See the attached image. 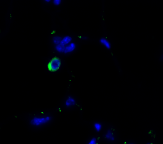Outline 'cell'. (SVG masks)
Masks as SVG:
<instances>
[{
  "label": "cell",
  "instance_id": "obj_1",
  "mask_svg": "<svg viewBox=\"0 0 163 144\" xmlns=\"http://www.w3.org/2000/svg\"><path fill=\"white\" fill-rule=\"evenodd\" d=\"M51 117L46 116L45 117H35L32 118L30 121L31 125L35 126H39L45 124L51 120Z\"/></svg>",
  "mask_w": 163,
  "mask_h": 144
},
{
  "label": "cell",
  "instance_id": "obj_2",
  "mask_svg": "<svg viewBox=\"0 0 163 144\" xmlns=\"http://www.w3.org/2000/svg\"><path fill=\"white\" fill-rule=\"evenodd\" d=\"M61 65V60L56 57L53 58L49 63V70L51 72H55L59 70Z\"/></svg>",
  "mask_w": 163,
  "mask_h": 144
},
{
  "label": "cell",
  "instance_id": "obj_3",
  "mask_svg": "<svg viewBox=\"0 0 163 144\" xmlns=\"http://www.w3.org/2000/svg\"><path fill=\"white\" fill-rule=\"evenodd\" d=\"M76 46L75 43L71 42L70 44H68L67 45L65 46V50H64V53L68 54L72 52L75 50L76 49Z\"/></svg>",
  "mask_w": 163,
  "mask_h": 144
},
{
  "label": "cell",
  "instance_id": "obj_4",
  "mask_svg": "<svg viewBox=\"0 0 163 144\" xmlns=\"http://www.w3.org/2000/svg\"><path fill=\"white\" fill-rule=\"evenodd\" d=\"M71 41H72V37L70 36H67L62 38L60 44L65 46L68 44H70L71 42Z\"/></svg>",
  "mask_w": 163,
  "mask_h": 144
},
{
  "label": "cell",
  "instance_id": "obj_5",
  "mask_svg": "<svg viewBox=\"0 0 163 144\" xmlns=\"http://www.w3.org/2000/svg\"><path fill=\"white\" fill-rule=\"evenodd\" d=\"M105 138L109 141H113L115 140V137L113 133L110 130H108L105 135Z\"/></svg>",
  "mask_w": 163,
  "mask_h": 144
},
{
  "label": "cell",
  "instance_id": "obj_6",
  "mask_svg": "<svg viewBox=\"0 0 163 144\" xmlns=\"http://www.w3.org/2000/svg\"><path fill=\"white\" fill-rule=\"evenodd\" d=\"M76 104V101L75 100L71 97H69L66 100L65 104V106L67 107H70L71 106H74Z\"/></svg>",
  "mask_w": 163,
  "mask_h": 144
},
{
  "label": "cell",
  "instance_id": "obj_7",
  "mask_svg": "<svg viewBox=\"0 0 163 144\" xmlns=\"http://www.w3.org/2000/svg\"><path fill=\"white\" fill-rule=\"evenodd\" d=\"M100 42L106 48H107V49H110V48H111V44H110V42L106 38H102L101 39H100Z\"/></svg>",
  "mask_w": 163,
  "mask_h": 144
},
{
  "label": "cell",
  "instance_id": "obj_8",
  "mask_svg": "<svg viewBox=\"0 0 163 144\" xmlns=\"http://www.w3.org/2000/svg\"><path fill=\"white\" fill-rule=\"evenodd\" d=\"M65 46L62 45L61 44H59L55 45V50L59 53H64L65 50Z\"/></svg>",
  "mask_w": 163,
  "mask_h": 144
},
{
  "label": "cell",
  "instance_id": "obj_9",
  "mask_svg": "<svg viewBox=\"0 0 163 144\" xmlns=\"http://www.w3.org/2000/svg\"><path fill=\"white\" fill-rule=\"evenodd\" d=\"M62 37L59 36H55L52 38V42L55 45H57L60 44L61 41Z\"/></svg>",
  "mask_w": 163,
  "mask_h": 144
},
{
  "label": "cell",
  "instance_id": "obj_10",
  "mask_svg": "<svg viewBox=\"0 0 163 144\" xmlns=\"http://www.w3.org/2000/svg\"><path fill=\"white\" fill-rule=\"evenodd\" d=\"M102 125L99 122H96L94 124V128L97 132H99L102 129Z\"/></svg>",
  "mask_w": 163,
  "mask_h": 144
},
{
  "label": "cell",
  "instance_id": "obj_11",
  "mask_svg": "<svg viewBox=\"0 0 163 144\" xmlns=\"http://www.w3.org/2000/svg\"><path fill=\"white\" fill-rule=\"evenodd\" d=\"M89 144H97V140L95 138H92L88 142Z\"/></svg>",
  "mask_w": 163,
  "mask_h": 144
},
{
  "label": "cell",
  "instance_id": "obj_12",
  "mask_svg": "<svg viewBox=\"0 0 163 144\" xmlns=\"http://www.w3.org/2000/svg\"><path fill=\"white\" fill-rule=\"evenodd\" d=\"M53 2L55 5H59L61 2V0H53Z\"/></svg>",
  "mask_w": 163,
  "mask_h": 144
},
{
  "label": "cell",
  "instance_id": "obj_13",
  "mask_svg": "<svg viewBox=\"0 0 163 144\" xmlns=\"http://www.w3.org/2000/svg\"><path fill=\"white\" fill-rule=\"evenodd\" d=\"M45 2H49L50 1V0H45Z\"/></svg>",
  "mask_w": 163,
  "mask_h": 144
}]
</instances>
